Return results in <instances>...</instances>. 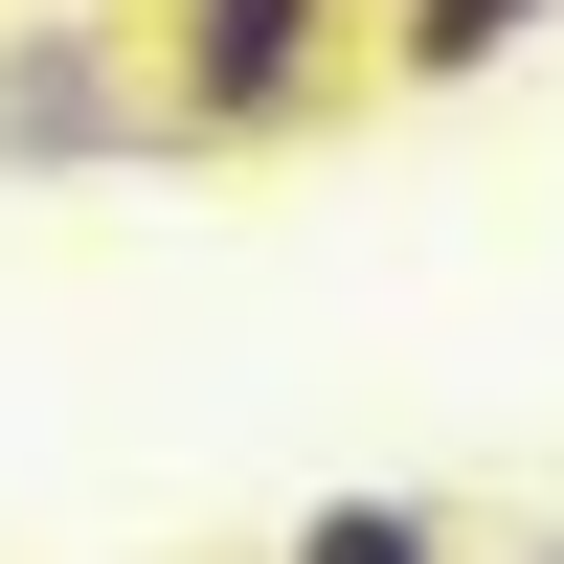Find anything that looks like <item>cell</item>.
I'll return each mask as SVG.
<instances>
[{
	"label": "cell",
	"mask_w": 564,
	"mask_h": 564,
	"mask_svg": "<svg viewBox=\"0 0 564 564\" xmlns=\"http://www.w3.org/2000/svg\"><path fill=\"white\" fill-rule=\"evenodd\" d=\"M497 45H542V0H384V68H406V90L497 68Z\"/></svg>",
	"instance_id": "3"
},
{
	"label": "cell",
	"mask_w": 564,
	"mask_h": 564,
	"mask_svg": "<svg viewBox=\"0 0 564 564\" xmlns=\"http://www.w3.org/2000/svg\"><path fill=\"white\" fill-rule=\"evenodd\" d=\"M90 135H113V159H159V135H135L113 23H23V45H0V159H90Z\"/></svg>",
	"instance_id": "2"
},
{
	"label": "cell",
	"mask_w": 564,
	"mask_h": 564,
	"mask_svg": "<svg viewBox=\"0 0 564 564\" xmlns=\"http://www.w3.org/2000/svg\"><path fill=\"white\" fill-rule=\"evenodd\" d=\"M542 564H564V542H542Z\"/></svg>",
	"instance_id": "5"
},
{
	"label": "cell",
	"mask_w": 564,
	"mask_h": 564,
	"mask_svg": "<svg viewBox=\"0 0 564 564\" xmlns=\"http://www.w3.org/2000/svg\"><path fill=\"white\" fill-rule=\"evenodd\" d=\"M339 68H361V0H159L135 135H294L339 113Z\"/></svg>",
	"instance_id": "1"
},
{
	"label": "cell",
	"mask_w": 564,
	"mask_h": 564,
	"mask_svg": "<svg viewBox=\"0 0 564 564\" xmlns=\"http://www.w3.org/2000/svg\"><path fill=\"white\" fill-rule=\"evenodd\" d=\"M271 564H475V542H452L430 497H316V520L271 542Z\"/></svg>",
	"instance_id": "4"
}]
</instances>
